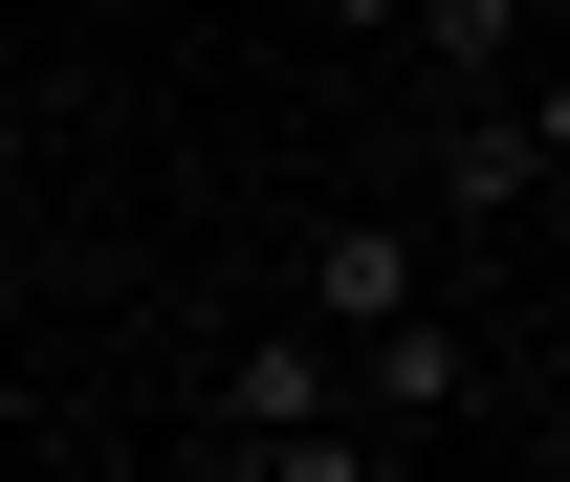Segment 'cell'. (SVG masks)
<instances>
[{"label":"cell","instance_id":"cell-1","mask_svg":"<svg viewBox=\"0 0 570 482\" xmlns=\"http://www.w3.org/2000/svg\"><path fill=\"white\" fill-rule=\"evenodd\" d=\"M461 395H483V351L439 329V307H395V329H352V416H373V439H417V416H461Z\"/></svg>","mask_w":570,"mask_h":482},{"label":"cell","instance_id":"cell-2","mask_svg":"<svg viewBox=\"0 0 570 482\" xmlns=\"http://www.w3.org/2000/svg\"><path fill=\"white\" fill-rule=\"evenodd\" d=\"M307 307H330V329H395V307H417V242H395V219H330V242H307Z\"/></svg>","mask_w":570,"mask_h":482},{"label":"cell","instance_id":"cell-3","mask_svg":"<svg viewBox=\"0 0 570 482\" xmlns=\"http://www.w3.org/2000/svg\"><path fill=\"white\" fill-rule=\"evenodd\" d=\"M395 45H417L439 88H504V45H527V0H417V22H395Z\"/></svg>","mask_w":570,"mask_h":482},{"label":"cell","instance_id":"cell-4","mask_svg":"<svg viewBox=\"0 0 570 482\" xmlns=\"http://www.w3.org/2000/svg\"><path fill=\"white\" fill-rule=\"evenodd\" d=\"M504 132H527V176H570V67H549V88H504Z\"/></svg>","mask_w":570,"mask_h":482},{"label":"cell","instance_id":"cell-5","mask_svg":"<svg viewBox=\"0 0 570 482\" xmlns=\"http://www.w3.org/2000/svg\"><path fill=\"white\" fill-rule=\"evenodd\" d=\"M307 22H330V45H395V22H417V0H307Z\"/></svg>","mask_w":570,"mask_h":482},{"label":"cell","instance_id":"cell-6","mask_svg":"<svg viewBox=\"0 0 570 482\" xmlns=\"http://www.w3.org/2000/svg\"><path fill=\"white\" fill-rule=\"evenodd\" d=\"M0 351H22V242H0Z\"/></svg>","mask_w":570,"mask_h":482},{"label":"cell","instance_id":"cell-7","mask_svg":"<svg viewBox=\"0 0 570 482\" xmlns=\"http://www.w3.org/2000/svg\"><path fill=\"white\" fill-rule=\"evenodd\" d=\"M549 461H570V439H549Z\"/></svg>","mask_w":570,"mask_h":482}]
</instances>
